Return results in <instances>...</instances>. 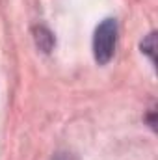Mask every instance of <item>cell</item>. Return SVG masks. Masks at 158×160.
Here are the masks:
<instances>
[{
    "instance_id": "obj_3",
    "label": "cell",
    "mask_w": 158,
    "mask_h": 160,
    "mask_svg": "<svg viewBox=\"0 0 158 160\" xmlns=\"http://www.w3.org/2000/svg\"><path fill=\"white\" fill-rule=\"evenodd\" d=\"M155 36H156V34L151 32L145 39L141 41V52H145V54L151 58V62H155V48H156V47H155V39H156Z\"/></svg>"
},
{
    "instance_id": "obj_1",
    "label": "cell",
    "mask_w": 158,
    "mask_h": 160,
    "mask_svg": "<svg viewBox=\"0 0 158 160\" xmlns=\"http://www.w3.org/2000/svg\"><path fill=\"white\" fill-rule=\"evenodd\" d=\"M117 45V22L116 19H104L93 36V56L99 65H106L116 52Z\"/></svg>"
},
{
    "instance_id": "obj_2",
    "label": "cell",
    "mask_w": 158,
    "mask_h": 160,
    "mask_svg": "<svg viewBox=\"0 0 158 160\" xmlns=\"http://www.w3.org/2000/svg\"><path fill=\"white\" fill-rule=\"evenodd\" d=\"M36 41H37V47H41L45 52H48L52 48V45H54L52 34L48 30H45V28H37L36 30Z\"/></svg>"
}]
</instances>
